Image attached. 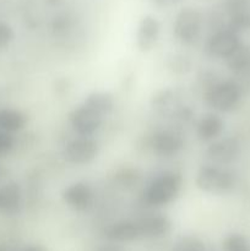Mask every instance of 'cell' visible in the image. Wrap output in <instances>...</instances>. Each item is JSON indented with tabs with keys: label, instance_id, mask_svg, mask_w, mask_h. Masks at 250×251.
<instances>
[{
	"label": "cell",
	"instance_id": "obj_1",
	"mask_svg": "<svg viewBox=\"0 0 250 251\" xmlns=\"http://www.w3.org/2000/svg\"><path fill=\"white\" fill-rule=\"evenodd\" d=\"M183 184V179L179 174L167 172L157 176L144 191L145 203L149 206H164L174 200L179 195Z\"/></svg>",
	"mask_w": 250,
	"mask_h": 251
},
{
	"label": "cell",
	"instance_id": "obj_2",
	"mask_svg": "<svg viewBox=\"0 0 250 251\" xmlns=\"http://www.w3.org/2000/svg\"><path fill=\"white\" fill-rule=\"evenodd\" d=\"M195 183L205 193L227 194L235 188L237 178L233 172L222 167L203 166L196 174Z\"/></svg>",
	"mask_w": 250,
	"mask_h": 251
},
{
	"label": "cell",
	"instance_id": "obj_3",
	"mask_svg": "<svg viewBox=\"0 0 250 251\" xmlns=\"http://www.w3.org/2000/svg\"><path fill=\"white\" fill-rule=\"evenodd\" d=\"M243 90L234 80L213 83L205 93V100L211 108L218 112H230L239 104Z\"/></svg>",
	"mask_w": 250,
	"mask_h": 251
},
{
	"label": "cell",
	"instance_id": "obj_4",
	"mask_svg": "<svg viewBox=\"0 0 250 251\" xmlns=\"http://www.w3.org/2000/svg\"><path fill=\"white\" fill-rule=\"evenodd\" d=\"M202 28V15L194 7H184L178 12L174 21L173 31L176 39L184 44L195 41Z\"/></svg>",
	"mask_w": 250,
	"mask_h": 251
},
{
	"label": "cell",
	"instance_id": "obj_5",
	"mask_svg": "<svg viewBox=\"0 0 250 251\" xmlns=\"http://www.w3.org/2000/svg\"><path fill=\"white\" fill-rule=\"evenodd\" d=\"M228 69L234 74L235 82L244 91L250 87V46L240 43L232 54L225 59Z\"/></svg>",
	"mask_w": 250,
	"mask_h": 251
},
{
	"label": "cell",
	"instance_id": "obj_6",
	"mask_svg": "<svg viewBox=\"0 0 250 251\" xmlns=\"http://www.w3.org/2000/svg\"><path fill=\"white\" fill-rule=\"evenodd\" d=\"M98 144L91 136H78L71 140L65 147L64 157L74 164H86L96 158Z\"/></svg>",
	"mask_w": 250,
	"mask_h": 251
},
{
	"label": "cell",
	"instance_id": "obj_7",
	"mask_svg": "<svg viewBox=\"0 0 250 251\" xmlns=\"http://www.w3.org/2000/svg\"><path fill=\"white\" fill-rule=\"evenodd\" d=\"M240 142L237 137L228 136L213 141L206 151V156L217 166L233 163L240 154Z\"/></svg>",
	"mask_w": 250,
	"mask_h": 251
},
{
	"label": "cell",
	"instance_id": "obj_8",
	"mask_svg": "<svg viewBox=\"0 0 250 251\" xmlns=\"http://www.w3.org/2000/svg\"><path fill=\"white\" fill-rule=\"evenodd\" d=\"M69 120L76 134L80 136H91L100 127L103 118L82 104L70 113Z\"/></svg>",
	"mask_w": 250,
	"mask_h": 251
},
{
	"label": "cell",
	"instance_id": "obj_9",
	"mask_svg": "<svg viewBox=\"0 0 250 251\" xmlns=\"http://www.w3.org/2000/svg\"><path fill=\"white\" fill-rule=\"evenodd\" d=\"M240 43L242 42H240L239 34L223 28L211 34L206 44V49L210 55L225 59L237 49Z\"/></svg>",
	"mask_w": 250,
	"mask_h": 251
},
{
	"label": "cell",
	"instance_id": "obj_10",
	"mask_svg": "<svg viewBox=\"0 0 250 251\" xmlns=\"http://www.w3.org/2000/svg\"><path fill=\"white\" fill-rule=\"evenodd\" d=\"M161 33V24L156 17L146 15L139 22L136 31V46L140 51L147 53L157 44Z\"/></svg>",
	"mask_w": 250,
	"mask_h": 251
},
{
	"label": "cell",
	"instance_id": "obj_11",
	"mask_svg": "<svg viewBox=\"0 0 250 251\" xmlns=\"http://www.w3.org/2000/svg\"><path fill=\"white\" fill-rule=\"evenodd\" d=\"M63 200L74 211H86L93 202V191L86 183H74L63 193Z\"/></svg>",
	"mask_w": 250,
	"mask_h": 251
},
{
	"label": "cell",
	"instance_id": "obj_12",
	"mask_svg": "<svg viewBox=\"0 0 250 251\" xmlns=\"http://www.w3.org/2000/svg\"><path fill=\"white\" fill-rule=\"evenodd\" d=\"M151 147L154 153L162 157H172L181 151L184 141L178 134L167 130L157 131L151 139Z\"/></svg>",
	"mask_w": 250,
	"mask_h": 251
},
{
	"label": "cell",
	"instance_id": "obj_13",
	"mask_svg": "<svg viewBox=\"0 0 250 251\" xmlns=\"http://www.w3.org/2000/svg\"><path fill=\"white\" fill-rule=\"evenodd\" d=\"M139 227L140 237L153 239V238H161L166 235L171 230V221L168 217L161 215L147 216L136 221Z\"/></svg>",
	"mask_w": 250,
	"mask_h": 251
},
{
	"label": "cell",
	"instance_id": "obj_14",
	"mask_svg": "<svg viewBox=\"0 0 250 251\" xmlns=\"http://www.w3.org/2000/svg\"><path fill=\"white\" fill-rule=\"evenodd\" d=\"M22 207V193L19 184L7 183L0 188V212L7 216L20 213Z\"/></svg>",
	"mask_w": 250,
	"mask_h": 251
},
{
	"label": "cell",
	"instance_id": "obj_15",
	"mask_svg": "<svg viewBox=\"0 0 250 251\" xmlns=\"http://www.w3.org/2000/svg\"><path fill=\"white\" fill-rule=\"evenodd\" d=\"M105 237L114 243H127L140 239L139 227L136 221H119L105 229Z\"/></svg>",
	"mask_w": 250,
	"mask_h": 251
},
{
	"label": "cell",
	"instance_id": "obj_16",
	"mask_svg": "<svg viewBox=\"0 0 250 251\" xmlns=\"http://www.w3.org/2000/svg\"><path fill=\"white\" fill-rule=\"evenodd\" d=\"M225 122L222 118L213 113L203 115L196 125V134L201 141H212L222 134Z\"/></svg>",
	"mask_w": 250,
	"mask_h": 251
},
{
	"label": "cell",
	"instance_id": "obj_17",
	"mask_svg": "<svg viewBox=\"0 0 250 251\" xmlns=\"http://www.w3.org/2000/svg\"><path fill=\"white\" fill-rule=\"evenodd\" d=\"M83 105L104 118L114 109V98L108 92H92L85 98Z\"/></svg>",
	"mask_w": 250,
	"mask_h": 251
},
{
	"label": "cell",
	"instance_id": "obj_18",
	"mask_svg": "<svg viewBox=\"0 0 250 251\" xmlns=\"http://www.w3.org/2000/svg\"><path fill=\"white\" fill-rule=\"evenodd\" d=\"M151 105L157 113L159 114H171L175 112L176 107L179 105L178 96L175 91L169 90H161L153 95L151 100Z\"/></svg>",
	"mask_w": 250,
	"mask_h": 251
},
{
	"label": "cell",
	"instance_id": "obj_19",
	"mask_svg": "<svg viewBox=\"0 0 250 251\" xmlns=\"http://www.w3.org/2000/svg\"><path fill=\"white\" fill-rule=\"evenodd\" d=\"M26 124V118L21 112L15 109L0 110V131L11 132L19 131Z\"/></svg>",
	"mask_w": 250,
	"mask_h": 251
},
{
	"label": "cell",
	"instance_id": "obj_20",
	"mask_svg": "<svg viewBox=\"0 0 250 251\" xmlns=\"http://www.w3.org/2000/svg\"><path fill=\"white\" fill-rule=\"evenodd\" d=\"M172 251H212L198 237L186 235L179 238L172 248Z\"/></svg>",
	"mask_w": 250,
	"mask_h": 251
},
{
	"label": "cell",
	"instance_id": "obj_21",
	"mask_svg": "<svg viewBox=\"0 0 250 251\" xmlns=\"http://www.w3.org/2000/svg\"><path fill=\"white\" fill-rule=\"evenodd\" d=\"M222 251H250V244L242 234H230L223 240Z\"/></svg>",
	"mask_w": 250,
	"mask_h": 251
},
{
	"label": "cell",
	"instance_id": "obj_22",
	"mask_svg": "<svg viewBox=\"0 0 250 251\" xmlns=\"http://www.w3.org/2000/svg\"><path fill=\"white\" fill-rule=\"evenodd\" d=\"M12 39H14V31H12L11 26L0 20V51L7 48Z\"/></svg>",
	"mask_w": 250,
	"mask_h": 251
},
{
	"label": "cell",
	"instance_id": "obj_23",
	"mask_svg": "<svg viewBox=\"0 0 250 251\" xmlns=\"http://www.w3.org/2000/svg\"><path fill=\"white\" fill-rule=\"evenodd\" d=\"M14 137L9 132L0 131V156L9 153L14 147Z\"/></svg>",
	"mask_w": 250,
	"mask_h": 251
},
{
	"label": "cell",
	"instance_id": "obj_24",
	"mask_svg": "<svg viewBox=\"0 0 250 251\" xmlns=\"http://www.w3.org/2000/svg\"><path fill=\"white\" fill-rule=\"evenodd\" d=\"M172 69L174 71L181 70V73H186L190 69V63H189L188 59L183 55H174L172 58V63L169 64Z\"/></svg>",
	"mask_w": 250,
	"mask_h": 251
},
{
	"label": "cell",
	"instance_id": "obj_25",
	"mask_svg": "<svg viewBox=\"0 0 250 251\" xmlns=\"http://www.w3.org/2000/svg\"><path fill=\"white\" fill-rule=\"evenodd\" d=\"M157 5L159 6H172V5H175L178 2L183 1V0H153Z\"/></svg>",
	"mask_w": 250,
	"mask_h": 251
},
{
	"label": "cell",
	"instance_id": "obj_26",
	"mask_svg": "<svg viewBox=\"0 0 250 251\" xmlns=\"http://www.w3.org/2000/svg\"><path fill=\"white\" fill-rule=\"evenodd\" d=\"M95 251H122L119 247L114 244H104L102 247H98Z\"/></svg>",
	"mask_w": 250,
	"mask_h": 251
},
{
	"label": "cell",
	"instance_id": "obj_27",
	"mask_svg": "<svg viewBox=\"0 0 250 251\" xmlns=\"http://www.w3.org/2000/svg\"><path fill=\"white\" fill-rule=\"evenodd\" d=\"M24 251H47L41 245H29V247L25 248Z\"/></svg>",
	"mask_w": 250,
	"mask_h": 251
},
{
	"label": "cell",
	"instance_id": "obj_28",
	"mask_svg": "<svg viewBox=\"0 0 250 251\" xmlns=\"http://www.w3.org/2000/svg\"><path fill=\"white\" fill-rule=\"evenodd\" d=\"M0 251H10L5 245H0Z\"/></svg>",
	"mask_w": 250,
	"mask_h": 251
}]
</instances>
